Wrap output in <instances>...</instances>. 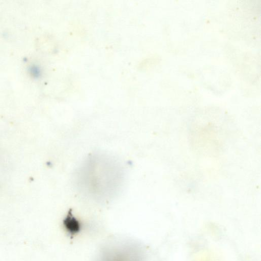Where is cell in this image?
Returning a JSON list of instances; mask_svg holds the SVG:
<instances>
[{
	"mask_svg": "<svg viewBox=\"0 0 261 261\" xmlns=\"http://www.w3.org/2000/svg\"><path fill=\"white\" fill-rule=\"evenodd\" d=\"M63 224L66 231L73 237L79 233L83 228V224L70 211L63 221Z\"/></svg>",
	"mask_w": 261,
	"mask_h": 261,
	"instance_id": "obj_3",
	"label": "cell"
},
{
	"mask_svg": "<svg viewBox=\"0 0 261 261\" xmlns=\"http://www.w3.org/2000/svg\"><path fill=\"white\" fill-rule=\"evenodd\" d=\"M124 170L115 159L102 153L89 155L75 171L77 189L84 196L99 203L108 202L119 193Z\"/></svg>",
	"mask_w": 261,
	"mask_h": 261,
	"instance_id": "obj_1",
	"label": "cell"
},
{
	"mask_svg": "<svg viewBox=\"0 0 261 261\" xmlns=\"http://www.w3.org/2000/svg\"><path fill=\"white\" fill-rule=\"evenodd\" d=\"M95 261H147L140 245L131 241L113 242L105 245Z\"/></svg>",
	"mask_w": 261,
	"mask_h": 261,
	"instance_id": "obj_2",
	"label": "cell"
}]
</instances>
